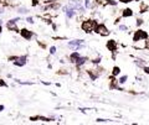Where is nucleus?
<instances>
[{"instance_id": "1", "label": "nucleus", "mask_w": 149, "mask_h": 125, "mask_svg": "<svg viewBox=\"0 0 149 125\" xmlns=\"http://www.w3.org/2000/svg\"><path fill=\"white\" fill-rule=\"evenodd\" d=\"M96 27H97V22L93 20L83 21V24H82V30L86 32H92L93 30H96Z\"/></svg>"}, {"instance_id": "2", "label": "nucleus", "mask_w": 149, "mask_h": 125, "mask_svg": "<svg viewBox=\"0 0 149 125\" xmlns=\"http://www.w3.org/2000/svg\"><path fill=\"white\" fill-rule=\"evenodd\" d=\"M147 39H148V37H147ZM147 39L134 40V43H133L134 48H137V50H144V48H147Z\"/></svg>"}, {"instance_id": "3", "label": "nucleus", "mask_w": 149, "mask_h": 125, "mask_svg": "<svg viewBox=\"0 0 149 125\" xmlns=\"http://www.w3.org/2000/svg\"><path fill=\"white\" fill-rule=\"evenodd\" d=\"M96 32L98 33V35H101V36H107V35H109V31H108V29H107L104 25H97Z\"/></svg>"}, {"instance_id": "4", "label": "nucleus", "mask_w": 149, "mask_h": 125, "mask_svg": "<svg viewBox=\"0 0 149 125\" xmlns=\"http://www.w3.org/2000/svg\"><path fill=\"white\" fill-rule=\"evenodd\" d=\"M19 19H15V20H10L6 24V27L10 30V31H17V26H16V21Z\"/></svg>"}, {"instance_id": "5", "label": "nucleus", "mask_w": 149, "mask_h": 125, "mask_svg": "<svg viewBox=\"0 0 149 125\" xmlns=\"http://www.w3.org/2000/svg\"><path fill=\"white\" fill-rule=\"evenodd\" d=\"M147 37H148L147 32L142 31V30H138V31L134 33V37H133V39H134V40H138V39H147Z\"/></svg>"}, {"instance_id": "6", "label": "nucleus", "mask_w": 149, "mask_h": 125, "mask_svg": "<svg viewBox=\"0 0 149 125\" xmlns=\"http://www.w3.org/2000/svg\"><path fill=\"white\" fill-rule=\"evenodd\" d=\"M14 63L16 64V66H19V67H21V66H24V64L26 63V57H15L14 58Z\"/></svg>"}, {"instance_id": "7", "label": "nucleus", "mask_w": 149, "mask_h": 125, "mask_svg": "<svg viewBox=\"0 0 149 125\" xmlns=\"http://www.w3.org/2000/svg\"><path fill=\"white\" fill-rule=\"evenodd\" d=\"M21 36L24 37V39H26V40H30L32 37V32L29 31V30H26V29H22L21 30Z\"/></svg>"}, {"instance_id": "8", "label": "nucleus", "mask_w": 149, "mask_h": 125, "mask_svg": "<svg viewBox=\"0 0 149 125\" xmlns=\"http://www.w3.org/2000/svg\"><path fill=\"white\" fill-rule=\"evenodd\" d=\"M81 43H82V41L81 40H74V41H71V42L68 43V47H71V48H78L81 46Z\"/></svg>"}, {"instance_id": "9", "label": "nucleus", "mask_w": 149, "mask_h": 125, "mask_svg": "<svg viewBox=\"0 0 149 125\" xmlns=\"http://www.w3.org/2000/svg\"><path fill=\"white\" fill-rule=\"evenodd\" d=\"M107 47H108V50H111V51H114V50H115V41H113V40L108 41V43H107Z\"/></svg>"}, {"instance_id": "10", "label": "nucleus", "mask_w": 149, "mask_h": 125, "mask_svg": "<svg viewBox=\"0 0 149 125\" xmlns=\"http://www.w3.org/2000/svg\"><path fill=\"white\" fill-rule=\"evenodd\" d=\"M78 59H80V55H78L77 52H76V53H72V55H71V62L77 63Z\"/></svg>"}, {"instance_id": "11", "label": "nucleus", "mask_w": 149, "mask_h": 125, "mask_svg": "<svg viewBox=\"0 0 149 125\" xmlns=\"http://www.w3.org/2000/svg\"><path fill=\"white\" fill-rule=\"evenodd\" d=\"M133 13H132V10L130 9H126V10H123V16L124 17H129V16H132Z\"/></svg>"}, {"instance_id": "12", "label": "nucleus", "mask_w": 149, "mask_h": 125, "mask_svg": "<svg viewBox=\"0 0 149 125\" xmlns=\"http://www.w3.org/2000/svg\"><path fill=\"white\" fill-rule=\"evenodd\" d=\"M119 73H121V70H119V67H114L113 70H112V74H113L114 77H115V76H118Z\"/></svg>"}, {"instance_id": "13", "label": "nucleus", "mask_w": 149, "mask_h": 125, "mask_svg": "<svg viewBox=\"0 0 149 125\" xmlns=\"http://www.w3.org/2000/svg\"><path fill=\"white\" fill-rule=\"evenodd\" d=\"M127 76H123V77H121V79H119V83H121V84H123V83H126L127 82Z\"/></svg>"}, {"instance_id": "14", "label": "nucleus", "mask_w": 149, "mask_h": 125, "mask_svg": "<svg viewBox=\"0 0 149 125\" xmlns=\"http://www.w3.org/2000/svg\"><path fill=\"white\" fill-rule=\"evenodd\" d=\"M119 30H121V31H126V30H127V26L121 25V26H119Z\"/></svg>"}, {"instance_id": "15", "label": "nucleus", "mask_w": 149, "mask_h": 125, "mask_svg": "<svg viewBox=\"0 0 149 125\" xmlns=\"http://www.w3.org/2000/svg\"><path fill=\"white\" fill-rule=\"evenodd\" d=\"M55 52H56V47H51V48H50V53H51V55H54Z\"/></svg>"}, {"instance_id": "16", "label": "nucleus", "mask_w": 149, "mask_h": 125, "mask_svg": "<svg viewBox=\"0 0 149 125\" xmlns=\"http://www.w3.org/2000/svg\"><path fill=\"white\" fill-rule=\"evenodd\" d=\"M143 70H144V72H145V73H148V74H149V67L144 66V67H143Z\"/></svg>"}, {"instance_id": "17", "label": "nucleus", "mask_w": 149, "mask_h": 125, "mask_svg": "<svg viewBox=\"0 0 149 125\" xmlns=\"http://www.w3.org/2000/svg\"><path fill=\"white\" fill-rule=\"evenodd\" d=\"M6 84H5V82L3 81V79H0V87H5Z\"/></svg>"}, {"instance_id": "18", "label": "nucleus", "mask_w": 149, "mask_h": 125, "mask_svg": "<svg viewBox=\"0 0 149 125\" xmlns=\"http://www.w3.org/2000/svg\"><path fill=\"white\" fill-rule=\"evenodd\" d=\"M122 3H130V1H133V0H121Z\"/></svg>"}, {"instance_id": "19", "label": "nucleus", "mask_w": 149, "mask_h": 125, "mask_svg": "<svg viewBox=\"0 0 149 125\" xmlns=\"http://www.w3.org/2000/svg\"><path fill=\"white\" fill-rule=\"evenodd\" d=\"M28 22H30V24H32V22H34V21H32V19H31V17H28Z\"/></svg>"}, {"instance_id": "20", "label": "nucleus", "mask_w": 149, "mask_h": 125, "mask_svg": "<svg viewBox=\"0 0 149 125\" xmlns=\"http://www.w3.org/2000/svg\"><path fill=\"white\" fill-rule=\"evenodd\" d=\"M147 47L149 48V37H148V39H147Z\"/></svg>"}, {"instance_id": "21", "label": "nucleus", "mask_w": 149, "mask_h": 125, "mask_svg": "<svg viewBox=\"0 0 149 125\" xmlns=\"http://www.w3.org/2000/svg\"><path fill=\"white\" fill-rule=\"evenodd\" d=\"M3 109H4V107H3V105H0V112H1Z\"/></svg>"}, {"instance_id": "22", "label": "nucleus", "mask_w": 149, "mask_h": 125, "mask_svg": "<svg viewBox=\"0 0 149 125\" xmlns=\"http://www.w3.org/2000/svg\"><path fill=\"white\" fill-rule=\"evenodd\" d=\"M0 32H1V26H0Z\"/></svg>"}]
</instances>
